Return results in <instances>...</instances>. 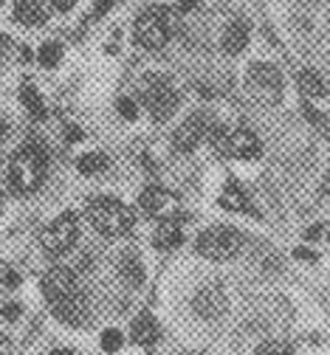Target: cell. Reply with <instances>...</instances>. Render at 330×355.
Listing matches in <instances>:
<instances>
[{
	"label": "cell",
	"instance_id": "obj_1",
	"mask_svg": "<svg viewBox=\"0 0 330 355\" xmlns=\"http://www.w3.org/2000/svg\"><path fill=\"white\" fill-rule=\"evenodd\" d=\"M43 296L51 307V313L60 322H65L71 327L85 322V313H88L85 296H82V291H79L76 277L68 268H62V265H57V268H51L43 277Z\"/></svg>",
	"mask_w": 330,
	"mask_h": 355
},
{
	"label": "cell",
	"instance_id": "obj_2",
	"mask_svg": "<svg viewBox=\"0 0 330 355\" xmlns=\"http://www.w3.org/2000/svg\"><path fill=\"white\" fill-rule=\"evenodd\" d=\"M49 172V153L43 144L28 141L23 144L9 164V187L15 195H31L43 187Z\"/></svg>",
	"mask_w": 330,
	"mask_h": 355
},
{
	"label": "cell",
	"instance_id": "obj_3",
	"mask_svg": "<svg viewBox=\"0 0 330 355\" xmlns=\"http://www.w3.org/2000/svg\"><path fill=\"white\" fill-rule=\"evenodd\" d=\"M88 217L102 237H125L136 223L133 211L116 198H94L88 203Z\"/></svg>",
	"mask_w": 330,
	"mask_h": 355
},
{
	"label": "cell",
	"instance_id": "obj_4",
	"mask_svg": "<svg viewBox=\"0 0 330 355\" xmlns=\"http://www.w3.org/2000/svg\"><path fill=\"white\" fill-rule=\"evenodd\" d=\"M136 42L147 51H158L167 46V40L173 34V15L164 6H150L139 15L136 26H133Z\"/></svg>",
	"mask_w": 330,
	"mask_h": 355
},
{
	"label": "cell",
	"instance_id": "obj_5",
	"mask_svg": "<svg viewBox=\"0 0 330 355\" xmlns=\"http://www.w3.org/2000/svg\"><path fill=\"white\" fill-rule=\"evenodd\" d=\"M141 105L147 107V113L153 116V121H167L175 107H178V96L173 91V85L164 76H150L141 82Z\"/></svg>",
	"mask_w": 330,
	"mask_h": 355
},
{
	"label": "cell",
	"instance_id": "obj_6",
	"mask_svg": "<svg viewBox=\"0 0 330 355\" xmlns=\"http://www.w3.org/2000/svg\"><path fill=\"white\" fill-rule=\"evenodd\" d=\"M243 248V234L232 226H212L200 232L198 237V254L206 259H232Z\"/></svg>",
	"mask_w": 330,
	"mask_h": 355
},
{
	"label": "cell",
	"instance_id": "obj_7",
	"mask_svg": "<svg viewBox=\"0 0 330 355\" xmlns=\"http://www.w3.org/2000/svg\"><path fill=\"white\" fill-rule=\"evenodd\" d=\"M209 136L215 141V147L220 153H226L229 158H257L260 155V139L252 130L237 127V130H226V127H215L209 130Z\"/></svg>",
	"mask_w": 330,
	"mask_h": 355
},
{
	"label": "cell",
	"instance_id": "obj_8",
	"mask_svg": "<svg viewBox=\"0 0 330 355\" xmlns=\"http://www.w3.org/2000/svg\"><path fill=\"white\" fill-rule=\"evenodd\" d=\"M79 240V217L76 211H62L60 217H54L43 232V248L51 257H62L68 254Z\"/></svg>",
	"mask_w": 330,
	"mask_h": 355
},
{
	"label": "cell",
	"instance_id": "obj_9",
	"mask_svg": "<svg viewBox=\"0 0 330 355\" xmlns=\"http://www.w3.org/2000/svg\"><path fill=\"white\" fill-rule=\"evenodd\" d=\"M249 87L263 102H279L282 94V73L268 62H254L249 68Z\"/></svg>",
	"mask_w": 330,
	"mask_h": 355
},
{
	"label": "cell",
	"instance_id": "obj_10",
	"mask_svg": "<svg viewBox=\"0 0 330 355\" xmlns=\"http://www.w3.org/2000/svg\"><path fill=\"white\" fill-rule=\"evenodd\" d=\"M209 130H212L209 116H206V113H192V116L184 119V121L178 124V130L173 132V144H175V150H181V153H192L206 136H209Z\"/></svg>",
	"mask_w": 330,
	"mask_h": 355
},
{
	"label": "cell",
	"instance_id": "obj_11",
	"mask_svg": "<svg viewBox=\"0 0 330 355\" xmlns=\"http://www.w3.org/2000/svg\"><path fill=\"white\" fill-rule=\"evenodd\" d=\"M139 206L147 217H164V220H170L175 211H178V198H173L167 189H161V187H147L139 198Z\"/></svg>",
	"mask_w": 330,
	"mask_h": 355
},
{
	"label": "cell",
	"instance_id": "obj_12",
	"mask_svg": "<svg viewBox=\"0 0 330 355\" xmlns=\"http://www.w3.org/2000/svg\"><path fill=\"white\" fill-rule=\"evenodd\" d=\"M195 310H198L203 319H218L223 310H226L223 291H220V288H203V291L195 296Z\"/></svg>",
	"mask_w": 330,
	"mask_h": 355
},
{
	"label": "cell",
	"instance_id": "obj_13",
	"mask_svg": "<svg viewBox=\"0 0 330 355\" xmlns=\"http://www.w3.org/2000/svg\"><path fill=\"white\" fill-rule=\"evenodd\" d=\"M181 243H184L181 226L175 223L173 217H170V220H161V226H158L155 234H153V245H155L158 251H173V248H178Z\"/></svg>",
	"mask_w": 330,
	"mask_h": 355
},
{
	"label": "cell",
	"instance_id": "obj_14",
	"mask_svg": "<svg viewBox=\"0 0 330 355\" xmlns=\"http://www.w3.org/2000/svg\"><path fill=\"white\" fill-rule=\"evenodd\" d=\"M249 23H245V20H232L229 23V28L223 31V51L226 54H240L245 46H249Z\"/></svg>",
	"mask_w": 330,
	"mask_h": 355
},
{
	"label": "cell",
	"instance_id": "obj_15",
	"mask_svg": "<svg viewBox=\"0 0 330 355\" xmlns=\"http://www.w3.org/2000/svg\"><path fill=\"white\" fill-rule=\"evenodd\" d=\"M130 336H133V341H136V344L150 347V344H155V341H158L161 330H158V324H155V319H153L150 313H141V316H136V319H133V324H130Z\"/></svg>",
	"mask_w": 330,
	"mask_h": 355
},
{
	"label": "cell",
	"instance_id": "obj_16",
	"mask_svg": "<svg viewBox=\"0 0 330 355\" xmlns=\"http://www.w3.org/2000/svg\"><path fill=\"white\" fill-rule=\"evenodd\" d=\"M15 20L23 26H40L46 23V12L40 0H15Z\"/></svg>",
	"mask_w": 330,
	"mask_h": 355
},
{
	"label": "cell",
	"instance_id": "obj_17",
	"mask_svg": "<svg viewBox=\"0 0 330 355\" xmlns=\"http://www.w3.org/2000/svg\"><path fill=\"white\" fill-rule=\"evenodd\" d=\"M297 85H299L302 96H308V99H324V96H327V85H324V79H322L316 71H311V68L299 71Z\"/></svg>",
	"mask_w": 330,
	"mask_h": 355
},
{
	"label": "cell",
	"instance_id": "obj_18",
	"mask_svg": "<svg viewBox=\"0 0 330 355\" xmlns=\"http://www.w3.org/2000/svg\"><path fill=\"white\" fill-rule=\"evenodd\" d=\"M220 206L229 209V211H249V214H257L254 206H252V200H249V195H245L237 184H226V189H223V195H220Z\"/></svg>",
	"mask_w": 330,
	"mask_h": 355
},
{
	"label": "cell",
	"instance_id": "obj_19",
	"mask_svg": "<svg viewBox=\"0 0 330 355\" xmlns=\"http://www.w3.org/2000/svg\"><path fill=\"white\" fill-rule=\"evenodd\" d=\"M119 274H121V279H125L130 288H139L144 282V265H141L139 257L125 254V257H121V262H119Z\"/></svg>",
	"mask_w": 330,
	"mask_h": 355
},
{
	"label": "cell",
	"instance_id": "obj_20",
	"mask_svg": "<svg viewBox=\"0 0 330 355\" xmlns=\"http://www.w3.org/2000/svg\"><path fill=\"white\" fill-rule=\"evenodd\" d=\"M20 102L26 105V110L37 119V121H43L46 119V105H43V96L37 94V87L31 85V82H23V87H20Z\"/></svg>",
	"mask_w": 330,
	"mask_h": 355
},
{
	"label": "cell",
	"instance_id": "obj_21",
	"mask_svg": "<svg viewBox=\"0 0 330 355\" xmlns=\"http://www.w3.org/2000/svg\"><path fill=\"white\" fill-rule=\"evenodd\" d=\"M105 166H107V155H102V153H88V155L76 158V169L82 175H99V172H105Z\"/></svg>",
	"mask_w": 330,
	"mask_h": 355
},
{
	"label": "cell",
	"instance_id": "obj_22",
	"mask_svg": "<svg viewBox=\"0 0 330 355\" xmlns=\"http://www.w3.org/2000/svg\"><path fill=\"white\" fill-rule=\"evenodd\" d=\"M62 60V46L60 42H46L43 49H40V65L43 68H57Z\"/></svg>",
	"mask_w": 330,
	"mask_h": 355
},
{
	"label": "cell",
	"instance_id": "obj_23",
	"mask_svg": "<svg viewBox=\"0 0 330 355\" xmlns=\"http://www.w3.org/2000/svg\"><path fill=\"white\" fill-rule=\"evenodd\" d=\"M254 355H294V352H291V347L282 344V341H266V344H260V349Z\"/></svg>",
	"mask_w": 330,
	"mask_h": 355
},
{
	"label": "cell",
	"instance_id": "obj_24",
	"mask_svg": "<svg viewBox=\"0 0 330 355\" xmlns=\"http://www.w3.org/2000/svg\"><path fill=\"white\" fill-rule=\"evenodd\" d=\"M121 341H125V338H121L119 330H105L102 333V349L105 352H119L121 349Z\"/></svg>",
	"mask_w": 330,
	"mask_h": 355
},
{
	"label": "cell",
	"instance_id": "obj_25",
	"mask_svg": "<svg viewBox=\"0 0 330 355\" xmlns=\"http://www.w3.org/2000/svg\"><path fill=\"white\" fill-rule=\"evenodd\" d=\"M116 110H119V116H121V119H136L139 105H136L130 96H121V99L116 102Z\"/></svg>",
	"mask_w": 330,
	"mask_h": 355
},
{
	"label": "cell",
	"instance_id": "obj_26",
	"mask_svg": "<svg viewBox=\"0 0 330 355\" xmlns=\"http://www.w3.org/2000/svg\"><path fill=\"white\" fill-rule=\"evenodd\" d=\"M302 110H305V116H308V121H311L313 127H319L322 132H327V130H330V127H327V119H324V116H322L319 110H313V107H311L308 102L302 105Z\"/></svg>",
	"mask_w": 330,
	"mask_h": 355
},
{
	"label": "cell",
	"instance_id": "obj_27",
	"mask_svg": "<svg viewBox=\"0 0 330 355\" xmlns=\"http://www.w3.org/2000/svg\"><path fill=\"white\" fill-rule=\"evenodd\" d=\"M119 3V0H99V3H96V9H94V17H102V15H107L113 6Z\"/></svg>",
	"mask_w": 330,
	"mask_h": 355
},
{
	"label": "cell",
	"instance_id": "obj_28",
	"mask_svg": "<svg viewBox=\"0 0 330 355\" xmlns=\"http://www.w3.org/2000/svg\"><path fill=\"white\" fill-rule=\"evenodd\" d=\"M0 316H3V319H15V316H20V304H3V307H0Z\"/></svg>",
	"mask_w": 330,
	"mask_h": 355
},
{
	"label": "cell",
	"instance_id": "obj_29",
	"mask_svg": "<svg viewBox=\"0 0 330 355\" xmlns=\"http://www.w3.org/2000/svg\"><path fill=\"white\" fill-rule=\"evenodd\" d=\"M65 141H68V144L82 141V130H79V127H68V130H65Z\"/></svg>",
	"mask_w": 330,
	"mask_h": 355
},
{
	"label": "cell",
	"instance_id": "obj_30",
	"mask_svg": "<svg viewBox=\"0 0 330 355\" xmlns=\"http://www.w3.org/2000/svg\"><path fill=\"white\" fill-rule=\"evenodd\" d=\"M294 257L297 259H305V262H316V254L311 248H294Z\"/></svg>",
	"mask_w": 330,
	"mask_h": 355
},
{
	"label": "cell",
	"instance_id": "obj_31",
	"mask_svg": "<svg viewBox=\"0 0 330 355\" xmlns=\"http://www.w3.org/2000/svg\"><path fill=\"white\" fill-rule=\"evenodd\" d=\"M73 3H76V0H54V9H57V12H71Z\"/></svg>",
	"mask_w": 330,
	"mask_h": 355
},
{
	"label": "cell",
	"instance_id": "obj_32",
	"mask_svg": "<svg viewBox=\"0 0 330 355\" xmlns=\"http://www.w3.org/2000/svg\"><path fill=\"white\" fill-rule=\"evenodd\" d=\"M198 3H200V0H178V9L181 12H192Z\"/></svg>",
	"mask_w": 330,
	"mask_h": 355
},
{
	"label": "cell",
	"instance_id": "obj_33",
	"mask_svg": "<svg viewBox=\"0 0 330 355\" xmlns=\"http://www.w3.org/2000/svg\"><path fill=\"white\" fill-rule=\"evenodd\" d=\"M322 232H324L322 226H311V229L305 232V237H308V240H319V237H322Z\"/></svg>",
	"mask_w": 330,
	"mask_h": 355
},
{
	"label": "cell",
	"instance_id": "obj_34",
	"mask_svg": "<svg viewBox=\"0 0 330 355\" xmlns=\"http://www.w3.org/2000/svg\"><path fill=\"white\" fill-rule=\"evenodd\" d=\"M3 277H6V279H3V282H6V285H9V288H17V282H20V277H17V274H15V271H6V274H3Z\"/></svg>",
	"mask_w": 330,
	"mask_h": 355
},
{
	"label": "cell",
	"instance_id": "obj_35",
	"mask_svg": "<svg viewBox=\"0 0 330 355\" xmlns=\"http://www.w3.org/2000/svg\"><path fill=\"white\" fill-rule=\"evenodd\" d=\"M322 192H324V198H330V172L324 175V184H322Z\"/></svg>",
	"mask_w": 330,
	"mask_h": 355
},
{
	"label": "cell",
	"instance_id": "obj_36",
	"mask_svg": "<svg viewBox=\"0 0 330 355\" xmlns=\"http://www.w3.org/2000/svg\"><path fill=\"white\" fill-rule=\"evenodd\" d=\"M3 139H6V121L0 119V141H3Z\"/></svg>",
	"mask_w": 330,
	"mask_h": 355
},
{
	"label": "cell",
	"instance_id": "obj_37",
	"mask_svg": "<svg viewBox=\"0 0 330 355\" xmlns=\"http://www.w3.org/2000/svg\"><path fill=\"white\" fill-rule=\"evenodd\" d=\"M3 46H6V40H0V65H3V57H6V51H3Z\"/></svg>",
	"mask_w": 330,
	"mask_h": 355
},
{
	"label": "cell",
	"instance_id": "obj_38",
	"mask_svg": "<svg viewBox=\"0 0 330 355\" xmlns=\"http://www.w3.org/2000/svg\"><path fill=\"white\" fill-rule=\"evenodd\" d=\"M49 355H73L71 349H54V352H49Z\"/></svg>",
	"mask_w": 330,
	"mask_h": 355
},
{
	"label": "cell",
	"instance_id": "obj_39",
	"mask_svg": "<svg viewBox=\"0 0 330 355\" xmlns=\"http://www.w3.org/2000/svg\"><path fill=\"white\" fill-rule=\"evenodd\" d=\"M0 209H3V195H0Z\"/></svg>",
	"mask_w": 330,
	"mask_h": 355
},
{
	"label": "cell",
	"instance_id": "obj_40",
	"mask_svg": "<svg viewBox=\"0 0 330 355\" xmlns=\"http://www.w3.org/2000/svg\"><path fill=\"white\" fill-rule=\"evenodd\" d=\"M0 3H3V0H0Z\"/></svg>",
	"mask_w": 330,
	"mask_h": 355
}]
</instances>
